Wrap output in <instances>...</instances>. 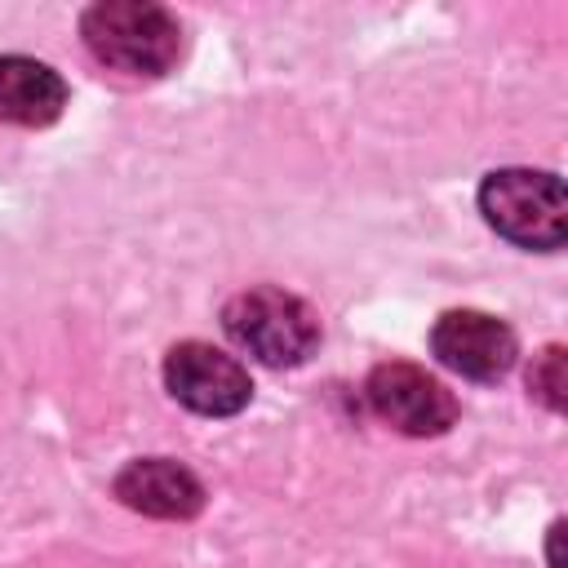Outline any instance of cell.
<instances>
[{
    "label": "cell",
    "mask_w": 568,
    "mask_h": 568,
    "mask_svg": "<svg viewBox=\"0 0 568 568\" xmlns=\"http://www.w3.org/2000/svg\"><path fill=\"white\" fill-rule=\"evenodd\" d=\"M89 53L124 75H164L182 53V27L164 4L98 0L80 18Z\"/></svg>",
    "instance_id": "obj_1"
},
{
    "label": "cell",
    "mask_w": 568,
    "mask_h": 568,
    "mask_svg": "<svg viewBox=\"0 0 568 568\" xmlns=\"http://www.w3.org/2000/svg\"><path fill=\"white\" fill-rule=\"evenodd\" d=\"M222 328L240 351H248L266 368H293L311 359V351L320 346L315 311L302 297L271 284L235 293L222 311Z\"/></svg>",
    "instance_id": "obj_2"
},
{
    "label": "cell",
    "mask_w": 568,
    "mask_h": 568,
    "mask_svg": "<svg viewBox=\"0 0 568 568\" xmlns=\"http://www.w3.org/2000/svg\"><path fill=\"white\" fill-rule=\"evenodd\" d=\"M484 222L519 248H559L568 235L564 182L541 169H497L479 186Z\"/></svg>",
    "instance_id": "obj_3"
},
{
    "label": "cell",
    "mask_w": 568,
    "mask_h": 568,
    "mask_svg": "<svg viewBox=\"0 0 568 568\" xmlns=\"http://www.w3.org/2000/svg\"><path fill=\"white\" fill-rule=\"evenodd\" d=\"M164 386L182 408L200 417H231L253 395L248 368L209 342H178L164 355Z\"/></svg>",
    "instance_id": "obj_4"
},
{
    "label": "cell",
    "mask_w": 568,
    "mask_h": 568,
    "mask_svg": "<svg viewBox=\"0 0 568 568\" xmlns=\"http://www.w3.org/2000/svg\"><path fill=\"white\" fill-rule=\"evenodd\" d=\"M364 390L373 413L399 435H444L457 422V399L448 395V386L417 364H377Z\"/></svg>",
    "instance_id": "obj_5"
},
{
    "label": "cell",
    "mask_w": 568,
    "mask_h": 568,
    "mask_svg": "<svg viewBox=\"0 0 568 568\" xmlns=\"http://www.w3.org/2000/svg\"><path fill=\"white\" fill-rule=\"evenodd\" d=\"M430 351L444 368H453L457 377H470V382H497L510 373L519 346H515V333L488 315V311H444L430 328Z\"/></svg>",
    "instance_id": "obj_6"
},
{
    "label": "cell",
    "mask_w": 568,
    "mask_h": 568,
    "mask_svg": "<svg viewBox=\"0 0 568 568\" xmlns=\"http://www.w3.org/2000/svg\"><path fill=\"white\" fill-rule=\"evenodd\" d=\"M111 488L129 510L151 519H195L204 510V484L173 457H138Z\"/></svg>",
    "instance_id": "obj_7"
},
{
    "label": "cell",
    "mask_w": 568,
    "mask_h": 568,
    "mask_svg": "<svg viewBox=\"0 0 568 568\" xmlns=\"http://www.w3.org/2000/svg\"><path fill=\"white\" fill-rule=\"evenodd\" d=\"M62 106H67V84L53 67L22 58V53L0 58V120L4 124L44 129L62 115Z\"/></svg>",
    "instance_id": "obj_8"
},
{
    "label": "cell",
    "mask_w": 568,
    "mask_h": 568,
    "mask_svg": "<svg viewBox=\"0 0 568 568\" xmlns=\"http://www.w3.org/2000/svg\"><path fill=\"white\" fill-rule=\"evenodd\" d=\"M528 390L546 404V408H564V390H568V377H564V346H546L532 368H528Z\"/></svg>",
    "instance_id": "obj_9"
}]
</instances>
